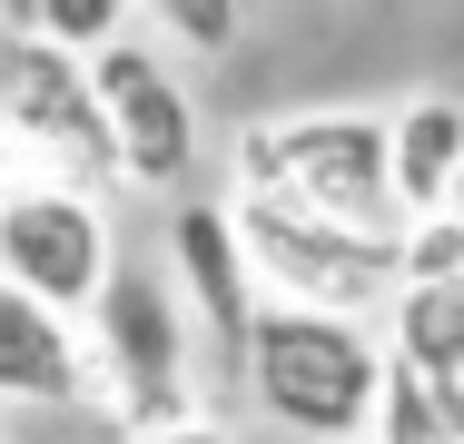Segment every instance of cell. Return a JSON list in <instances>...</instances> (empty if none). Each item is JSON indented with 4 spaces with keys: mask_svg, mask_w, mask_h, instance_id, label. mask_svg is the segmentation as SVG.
Instances as JSON below:
<instances>
[{
    "mask_svg": "<svg viewBox=\"0 0 464 444\" xmlns=\"http://www.w3.org/2000/svg\"><path fill=\"white\" fill-rule=\"evenodd\" d=\"M237 198H286L326 227H356L405 247V198H395V119L375 109H277L237 129Z\"/></svg>",
    "mask_w": 464,
    "mask_h": 444,
    "instance_id": "obj_1",
    "label": "cell"
},
{
    "mask_svg": "<svg viewBox=\"0 0 464 444\" xmlns=\"http://www.w3.org/2000/svg\"><path fill=\"white\" fill-rule=\"evenodd\" d=\"M385 385H395V346L356 316L267 306L257 336H247V395L296 444H375Z\"/></svg>",
    "mask_w": 464,
    "mask_h": 444,
    "instance_id": "obj_2",
    "label": "cell"
},
{
    "mask_svg": "<svg viewBox=\"0 0 464 444\" xmlns=\"http://www.w3.org/2000/svg\"><path fill=\"white\" fill-rule=\"evenodd\" d=\"M0 159H10V188H80V198L129 188L90 60L30 30H0Z\"/></svg>",
    "mask_w": 464,
    "mask_h": 444,
    "instance_id": "obj_3",
    "label": "cell"
},
{
    "mask_svg": "<svg viewBox=\"0 0 464 444\" xmlns=\"http://www.w3.org/2000/svg\"><path fill=\"white\" fill-rule=\"evenodd\" d=\"M237 237H247V266L267 286V306H306V316H356V326H385V306L405 296V247L385 237H356V227H326L286 198H227Z\"/></svg>",
    "mask_w": 464,
    "mask_h": 444,
    "instance_id": "obj_4",
    "label": "cell"
},
{
    "mask_svg": "<svg viewBox=\"0 0 464 444\" xmlns=\"http://www.w3.org/2000/svg\"><path fill=\"white\" fill-rule=\"evenodd\" d=\"M99 346V415L129 425V435H169V425H198V375H188V306L129 266L109 286V306L90 316Z\"/></svg>",
    "mask_w": 464,
    "mask_h": 444,
    "instance_id": "obj_5",
    "label": "cell"
},
{
    "mask_svg": "<svg viewBox=\"0 0 464 444\" xmlns=\"http://www.w3.org/2000/svg\"><path fill=\"white\" fill-rule=\"evenodd\" d=\"M119 227L80 188H0V286L90 326L119 286Z\"/></svg>",
    "mask_w": 464,
    "mask_h": 444,
    "instance_id": "obj_6",
    "label": "cell"
},
{
    "mask_svg": "<svg viewBox=\"0 0 464 444\" xmlns=\"http://www.w3.org/2000/svg\"><path fill=\"white\" fill-rule=\"evenodd\" d=\"M90 80H99V109H109V139H119L129 188H179L198 169V99H188L179 60L129 30L109 60H90Z\"/></svg>",
    "mask_w": 464,
    "mask_h": 444,
    "instance_id": "obj_7",
    "label": "cell"
},
{
    "mask_svg": "<svg viewBox=\"0 0 464 444\" xmlns=\"http://www.w3.org/2000/svg\"><path fill=\"white\" fill-rule=\"evenodd\" d=\"M0 395L30 405V415H70V405L99 415V346H90V326H80V316H50V306H30V296L0 286Z\"/></svg>",
    "mask_w": 464,
    "mask_h": 444,
    "instance_id": "obj_8",
    "label": "cell"
},
{
    "mask_svg": "<svg viewBox=\"0 0 464 444\" xmlns=\"http://www.w3.org/2000/svg\"><path fill=\"white\" fill-rule=\"evenodd\" d=\"M169 257H179L188 296H198V316H208V326L227 336V355L247 365V336H257V316H267V286H257V266H247V237H237V217H227V198L179 208Z\"/></svg>",
    "mask_w": 464,
    "mask_h": 444,
    "instance_id": "obj_9",
    "label": "cell"
},
{
    "mask_svg": "<svg viewBox=\"0 0 464 444\" xmlns=\"http://www.w3.org/2000/svg\"><path fill=\"white\" fill-rule=\"evenodd\" d=\"M455 178H464V99L415 89L395 109V198H405V227L445 217L455 208Z\"/></svg>",
    "mask_w": 464,
    "mask_h": 444,
    "instance_id": "obj_10",
    "label": "cell"
},
{
    "mask_svg": "<svg viewBox=\"0 0 464 444\" xmlns=\"http://www.w3.org/2000/svg\"><path fill=\"white\" fill-rule=\"evenodd\" d=\"M385 346L405 375H425V385H464V276H435V286H405L395 306H385Z\"/></svg>",
    "mask_w": 464,
    "mask_h": 444,
    "instance_id": "obj_11",
    "label": "cell"
},
{
    "mask_svg": "<svg viewBox=\"0 0 464 444\" xmlns=\"http://www.w3.org/2000/svg\"><path fill=\"white\" fill-rule=\"evenodd\" d=\"M375 444H464V425H455V395L395 365V385H385V415H375Z\"/></svg>",
    "mask_w": 464,
    "mask_h": 444,
    "instance_id": "obj_12",
    "label": "cell"
},
{
    "mask_svg": "<svg viewBox=\"0 0 464 444\" xmlns=\"http://www.w3.org/2000/svg\"><path fill=\"white\" fill-rule=\"evenodd\" d=\"M435 276H464V217H425V227H405V286H435Z\"/></svg>",
    "mask_w": 464,
    "mask_h": 444,
    "instance_id": "obj_13",
    "label": "cell"
},
{
    "mask_svg": "<svg viewBox=\"0 0 464 444\" xmlns=\"http://www.w3.org/2000/svg\"><path fill=\"white\" fill-rule=\"evenodd\" d=\"M159 40H188V50H237V10H218V0H169V10H159Z\"/></svg>",
    "mask_w": 464,
    "mask_h": 444,
    "instance_id": "obj_14",
    "label": "cell"
},
{
    "mask_svg": "<svg viewBox=\"0 0 464 444\" xmlns=\"http://www.w3.org/2000/svg\"><path fill=\"white\" fill-rule=\"evenodd\" d=\"M129 444H247V435H227V425H208V415H198V425H169V435H129Z\"/></svg>",
    "mask_w": 464,
    "mask_h": 444,
    "instance_id": "obj_15",
    "label": "cell"
},
{
    "mask_svg": "<svg viewBox=\"0 0 464 444\" xmlns=\"http://www.w3.org/2000/svg\"><path fill=\"white\" fill-rule=\"evenodd\" d=\"M455 425H464V385H455Z\"/></svg>",
    "mask_w": 464,
    "mask_h": 444,
    "instance_id": "obj_16",
    "label": "cell"
},
{
    "mask_svg": "<svg viewBox=\"0 0 464 444\" xmlns=\"http://www.w3.org/2000/svg\"><path fill=\"white\" fill-rule=\"evenodd\" d=\"M455 217H464V178H455Z\"/></svg>",
    "mask_w": 464,
    "mask_h": 444,
    "instance_id": "obj_17",
    "label": "cell"
}]
</instances>
